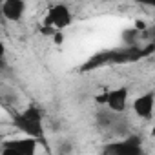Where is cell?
<instances>
[{
    "instance_id": "6da1fadb",
    "label": "cell",
    "mask_w": 155,
    "mask_h": 155,
    "mask_svg": "<svg viewBox=\"0 0 155 155\" xmlns=\"http://www.w3.org/2000/svg\"><path fill=\"white\" fill-rule=\"evenodd\" d=\"M15 128L24 135V137H31L37 140L44 139V115L42 110L37 106H28L26 110H22L15 119H13Z\"/></svg>"
},
{
    "instance_id": "7a4b0ae2",
    "label": "cell",
    "mask_w": 155,
    "mask_h": 155,
    "mask_svg": "<svg viewBox=\"0 0 155 155\" xmlns=\"http://www.w3.org/2000/svg\"><path fill=\"white\" fill-rule=\"evenodd\" d=\"M73 24V11L69 9V6L66 4H51L44 17H42V26L44 29H49L51 33L57 31H64L66 28H69Z\"/></svg>"
},
{
    "instance_id": "3957f363",
    "label": "cell",
    "mask_w": 155,
    "mask_h": 155,
    "mask_svg": "<svg viewBox=\"0 0 155 155\" xmlns=\"http://www.w3.org/2000/svg\"><path fill=\"white\" fill-rule=\"evenodd\" d=\"M97 101L106 108V111L113 115H122L130 106V88L128 86H117L111 90H106Z\"/></svg>"
},
{
    "instance_id": "277c9868",
    "label": "cell",
    "mask_w": 155,
    "mask_h": 155,
    "mask_svg": "<svg viewBox=\"0 0 155 155\" xmlns=\"http://www.w3.org/2000/svg\"><path fill=\"white\" fill-rule=\"evenodd\" d=\"M153 101H155L153 90H148V91H144V93L137 95L130 104H131L133 113H135L139 119L150 120V119H151V115H153Z\"/></svg>"
},
{
    "instance_id": "5b68a950",
    "label": "cell",
    "mask_w": 155,
    "mask_h": 155,
    "mask_svg": "<svg viewBox=\"0 0 155 155\" xmlns=\"http://www.w3.org/2000/svg\"><path fill=\"white\" fill-rule=\"evenodd\" d=\"M28 4L22 2V0H8V2L0 4V15H2V20L8 22H20L26 15Z\"/></svg>"
},
{
    "instance_id": "8992f818",
    "label": "cell",
    "mask_w": 155,
    "mask_h": 155,
    "mask_svg": "<svg viewBox=\"0 0 155 155\" xmlns=\"http://www.w3.org/2000/svg\"><path fill=\"white\" fill-rule=\"evenodd\" d=\"M8 146L15 148L20 155H37L38 148H40V140L31 139V137H18V139H11L6 142Z\"/></svg>"
},
{
    "instance_id": "52a82bcc",
    "label": "cell",
    "mask_w": 155,
    "mask_h": 155,
    "mask_svg": "<svg viewBox=\"0 0 155 155\" xmlns=\"http://www.w3.org/2000/svg\"><path fill=\"white\" fill-rule=\"evenodd\" d=\"M111 155H142L140 142L137 139H126L111 146Z\"/></svg>"
},
{
    "instance_id": "ba28073f",
    "label": "cell",
    "mask_w": 155,
    "mask_h": 155,
    "mask_svg": "<svg viewBox=\"0 0 155 155\" xmlns=\"http://www.w3.org/2000/svg\"><path fill=\"white\" fill-rule=\"evenodd\" d=\"M0 155H20L15 148H11V146H8V144H4L2 148H0Z\"/></svg>"
},
{
    "instance_id": "9c48e42d",
    "label": "cell",
    "mask_w": 155,
    "mask_h": 155,
    "mask_svg": "<svg viewBox=\"0 0 155 155\" xmlns=\"http://www.w3.org/2000/svg\"><path fill=\"white\" fill-rule=\"evenodd\" d=\"M6 55V46H4V40H2V15H0V60Z\"/></svg>"
}]
</instances>
